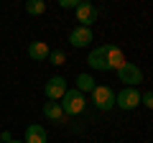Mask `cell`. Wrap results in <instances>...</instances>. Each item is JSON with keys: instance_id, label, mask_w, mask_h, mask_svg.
I'll return each instance as SVG.
<instances>
[{"instance_id": "6da1fadb", "label": "cell", "mask_w": 153, "mask_h": 143, "mask_svg": "<svg viewBox=\"0 0 153 143\" xmlns=\"http://www.w3.org/2000/svg\"><path fill=\"white\" fill-rule=\"evenodd\" d=\"M59 105H61V110H64V115L71 118V115L84 112V107H87V97H84L82 92H76V89H66L64 97L59 100Z\"/></svg>"}, {"instance_id": "7a4b0ae2", "label": "cell", "mask_w": 153, "mask_h": 143, "mask_svg": "<svg viewBox=\"0 0 153 143\" xmlns=\"http://www.w3.org/2000/svg\"><path fill=\"white\" fill-rule=\"evenodd\" d=\"M92 102H94V107L102 110V112L112 110V107H115V92H112V87H107V84H97V87L92 89Z\"/></svg>"}, {"instance_id": "3957f363", "label": "cell", "mask_w": 153, "mask_h": 143, "mask_svg": "<svg viewBox=\"0 0 153 143\" xmlns=\"http://www.w3.org/2000/svg\"><path fill=\"white\" fill-rule=\"evenodd\" d=\"M138 105H140V92L135 87H125L120 92H115V107H120V110H135Z\"/></svg>"}, {"instance_id": "277c9868", "label": "cell", "mask_w": 153, "mask_h": 143, "mask_svg": "<svg viewBox=\"0 0 153 143\" xmlns=\"http://www.w3.org/2000/svg\"><path fill=\"white\" fill-rule=\"evenodd\" d=\"M117 79H120V82H125V87H138V84L143 82V72L138 69L133 61H128L125 66H120V69H117Z\"/></svg>"}, {"instance_id": "5b68a950", "label": "cell", "mask_w": 153, "mask_h": 143, "mask_svg": "<svg viewBox=\"0 0 153 143\" xmlns=\"http://www.w3.org/2000/svg\"><path fill=\"white\" fill-rule=\"evenodd\" d=\"M102 51H105V59H107V69H120V66H125L128 64V59H125V54H123V49L120 46H115V44H105L102 46Z\"/></svg>"}, {"instance_id": "8992f818", "label": "cell", "mask_w": 153, "mask_h": 143, "mask_svg": "<svg viewBox=\"0 0 153 143\" xmlns=\"http://www.w3.org/2000/svg\"><path fill=\"white\" fill-rule=\"evenodd\" d=\"M66 79L61 77V74H56V77H51L49 82H46V97H49V102H59L61 97H64L66 92Z\"/></svg>"}, {"instance_id": "52a82bcc", "label": "cell", "mask_w": 153, "mask_h": 143, "mask_svg": "<svg viewBox=\"0 0 153 143\" xmlns=\"http://www.w3.org/2000/svg\"><path fill=\"white\" fill-rule=\"evenodd\" d=\"M74 10H76V21H79V26H84V28H89L94 21H97V8H94L92 3L79 0V5H76Z\"/></svg>"}, {"instance_id": "ba28073f", "label": "cell", "mask_w": 153, "mask_h": 143, "mask_svg": "<svg viewBox=\"0 0 153 143\" xmlns=\"http://www.w3.org/2000/svg\"><path fill=\"white\" fill-rule=\"evenodd\" d=\"M92 41H94V36H92V28L76 26L74 31L69 33V44L74 46V49H84V46H89Z\"/></svg>"}, {"instance_id": "9c48e42d", "label": "cell", "mask_w": 153, "mask_h": 143, "mask_svg": "<svg viewBox=\"0 0 153 143\" xmlns=\"http://www.w3.org/2000/svg\"><path fill=\"white\" fill-rule=\"evenodd\" d=\"M49 54H51V49H49L46 41H31V44H28V56H31L33 61H46Z\"/></svg>"}, {"instance_id": "30bf717a", "label": "cell", "mask_w": 153, "mask_h": 143, "mask_svg": "<svg viewBox=\"0 0 153 143\" xmlns=\"http://www.w3.org/2000/svg\"><path fill=\"white\" fill-rule=\"evenodd\" d=\"M49 136H46V128L38 125V123H31L26 128V143H46Z\"/></svg>"}, {"instance_id": "8fae6325", "label": "cell", "mask_w": 153, "mask_h": 143, "mask_svg": "<svg viewBox=\"0 0 153 143\" xmlns=\"http://www.w3.org/2000/svg\"><path fill=\"white\" fill-rule=\"evenodd\" d=\"M87 64L92 66V69H97V72H107V59H105V51H102V46H97V49H92V51H89V56H87Z\"/></svg>"}, {"instance_id": "7c38bea8", "label": "cell", "mask_w": 153, "mask_h": 143, "mask_svg": "<svg viewBox=\"0 0 153 143\" xmlns=\"http://www.w3.org/2000/svg\"><path fill=\"white\" fill-rule=\"evenodd\" d=\"M44 115L49 118V120H54V123H64L66 120V115H64V110H61L59 102H46L44 105Z\"/></svg>"}, {"instance_id": "4fadbf2b", "label": "cell", "mask_w": 153, "mask_h": 143, "mask_svg": "<svg viewBox=\"0 0 153 143\" xmlns=\"http://www.w3.org/2000/svg\"><path fill=\"white\" fill-rule=\"evenodd\" d=\"M94 87H97V82H94L89 74H79V77H76V87H74L76 92H82V95H84V92H89V95H92V89H94Z\"/></svg>"}, {"instance_id": "5bb4252c", "label": "cell", "mask_w": 153, "mask_h": 143, "mask_svg": "<svg viewBox=\"0 0 153 143\" xmlns=\"http://www.w3.org/2000/svg\"><path fill=\"white\" fill-rule=\"evenodd\" d=\"M26 13L28 16H41V13H46V0H28Z\"/></svg>"}, {"instance_id": "9a60e30c", "label": "cell", "mask_w": 153, "mask_h": 143, "mask_svg": "<svg viewBox=\"0 0 153 143\" xmlns=\"http://www.w3.org/2000/svg\"><path fill=\"white\" fill-rule=\"evenodd\" d=\"M49 61H51L54 66H61V64L66 61V56H64V51H59V49H56V51H51V54H49Z\"/></svg>"}, {"instance_id": "2e32d148", "label": "cell", "mask_w": 153, "mask_h": 143, "mask_svg": "<svg viewBox=\"0 0 153 143\" xmlns=\"http://www.w3.org/2000/svg\"><path fill=\"white\" fill-rule=\"evenodd\" d=\"M140 105H146L148 110H153V89H148V92L140 95Z\"/></svg>"}, {"instance_id": "e0dca14e", "label": "cell", "mask_w": 153, "mask_h": 143, "mask_svg": "<svg viewBox=\"0 0 153 143\" xmlns=\"http://www.w3.org/2000/svg\"><path fill=\"white\" fill-rule=\"evenodd\" d=\"M79 0H59V8H76Z\"/></svg>"}, {"instance_id": "ac0fdd59", "label": "cell", "mask_w": 153, "mask_h": 143, "mask_svg": "<svg viewBox=\"0 0 153 143\" xmlns=\"http://www.w3.org/2000/svg\"><path fill=\"white\" fill-rule=\"evenodd\" d=\"M10 141H13L10 130H3V133H0V143H10Z\"/></svg>"}, {"instance_id": "d6986e66", "label": "cell", "mask_w": 153, "mask_h": 143, "mask_svg": "<svg viewBox=\"0 0 153 143\" xmlns=\"http://www.w3.org/2000/svg\"><path fill=\"white\" fill-rule=\"evenodd\" d=\"M10 143H26V141H16V138H13V141H10Z\"/></svg>"}]
</instances>
